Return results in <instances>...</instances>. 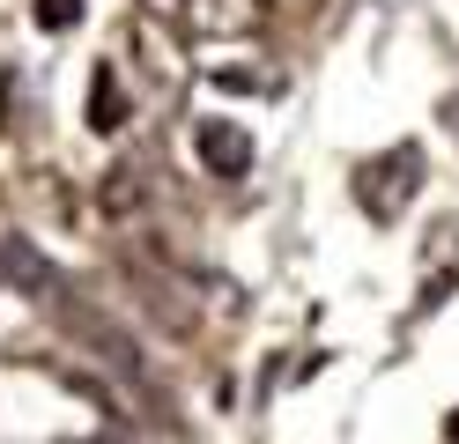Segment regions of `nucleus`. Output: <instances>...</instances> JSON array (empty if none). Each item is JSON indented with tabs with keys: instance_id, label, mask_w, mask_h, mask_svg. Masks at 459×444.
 Masks as SVG:
<instances>
[{
	"instance_id": "0eeeda50",
	"label": "nucleus",
	"mask_w": 459,
	"mask_h": 444,
	"mask_svg": "<svg viewBox=\"0 0 459 444\" xmlns=\"http://www.w3.org/2000/svg\"><path fill=\"white\" fill-rule=\"evenodd\" d=\"M90 126L97 134H119L126 126V89H119V67H111V59L90 67Z\"/></svg>"
},
{
	"instance_id": "20e7f679",
	"label": "nucleus",
	"mask_w": 459,
	"mask_h": 444,
	"mask_svg": "<svg viewBox=\"0 0 459 444\" xmlns=\"http://www.w3.org/2000/svg\"><path fill=\"white\" fill-rule=\"evenodd\" d=\"M186 22L200 38H252L260 30V0H186Z\"/></svg>"
},
{
	"instance_id": "f257e3e1",
	"label": "nucleus",
	"mask_w": 459,
	"mask_h": 444,
	"mask_svg": "<svg viewBox=\"0 0 459 444\" xmlns=\"http://www.w3.org/2000/svg\"><path fill=\"white\" fill-rule=\"evenodd\" d=\"M45 311L60 318V334H67L74 348H90V355H97V363H104L111 378H126L134 393H141V400H156V407H163V422H170V393H163L156 363L141 355V341H134V334H126V326L111 318L104 304H90V296H74V289H67V274H60V289L45 296Z\"/></svg>"
},
{
	"instance_id": "9b49d317",
	"label": "nucleus",
	"mask_w": 459,
	"mask_h": 444,
	"mask_svg": "<svg viewBox=\"0 0 459 444\" xmlns=\"http://www.w3.org/2000/svg\"><path fill=\"white\" fill-rule=\"evenodd\" d=\"M90 444H126V437H119V430H104V437H90Z\"/></svg>"
},
{
	"instance_id": "f8f14e48",
	"label": "nucleus",
	"mask_w": 459,
	"mask_h": 444,
	"mask_svg": "<svg viewBox=\"0 0 459 444\" xmlns=\"http://www.w3.org/2000/svg\"><path fill=\"white\" fill-rule=\"evenodd\" d=\"M452 126H459V97H452Z\"/></svg>"
},
{
	"instance_id": "39448f33",
	"label": "nucleus",
	"mask_w": 459,
	"mask_h": 444,
	"mask_svg": "<svg viewBox=\"0 0 459 444\" xmlns=\"http://www.w3.org/2000/svg\"><path fill=\"white\" fill-rule=\"evenodd\" d=\"M0 282H15L22 296H38V304L60 289V274L45 266V252H38V245H22V237H0Z\"/></svg>"
},
{
	"instance_id": "6e6552de",
	"label": "nucleus",
	"mask_w": 459,
	"mask_h": 444,
	"mask_svg": "<svg viewBox=\"0 0 459 444\" xmlns=\"http://www.w3.org/2000/svg\"><path fill=\"white\" fill-rule=\"evenodd\" d=\"M215 89H252V97H281L274 67H215Z\"/></svg>"
},
{
	"instance_id": "9d476101",
	"label": "nucleus",
	"mask_w": 459,
	"mask_h": 444,
	"mask_svg": "<svg viewBox=\"0 0 459 444\" xmlns=\"http://www.w3.org/2000/svg\"><path fill=\"white\" fill-rule=\"evenodd\" d=\"M445 444H459V407H452V414H445Z\"/></svg>"
},
{
	"instance_id": "f03ea898",
	"label": "nucleus",
	"mask_w": 459,
	"mask_h": 444,
	"mask_svg": "<svg viewBox=\"0 0 459 444\" xmlns=\"http://www.w3.org/2000/svg\"><path fill=\"white\" fill-rule=\"evenodd\" d=\"M356 207L370 222H400L408 215V200L422 193V148L415 141H393V148H378V156H363L356 163Z\"/></svg>"
},
{
	"instance_id": "7ed1b4c3",
	"label": "nucleus",
	"mask_w": 459,
	"mask_h": 444,
	"mask_svg": "<svg viewBox=\"0 0 459 444\" xmlns=\"http://www.w3.org/2000/svg\"><path fill=\"white\" fill-rule=\"evenodd\" d=\"M193 156H200V170H208L215 186H238V178H252V134L238 118H200Z\"/></svg>"
},
{
	"instance_id": "423d86ee",
	"label": "nucleus",
	"mask_w": 459,
	"mask_h": 444,
	"mask_svg": "<svg viewBox=\"0 0 459 444\" xmlns=\"http://www.w3.org/2000/svg\"><path fill=\"white\" fill-rule=\"evenodd\" d=\"M97 207H104L111 222L141 215V207H149V170H141V163H111V170L97 178Z\"/></svg>"
},
{
	"instance_id": "1a4fd4ad",
	"label": "nucleus",
	"mask_w": 459,
	"mask_h": 444,
	"mask_svg": "<svg viewBox=\"0 0 459 444\" xmlns=\"http://www.w3.org/2000/svg\"><path fill=\"white\" fill-rule=\"evenodd\" d=\"M30 15H38V30H52V38H67V30L82 22V0H30Z\"/></svg>"
}]
</instances>
